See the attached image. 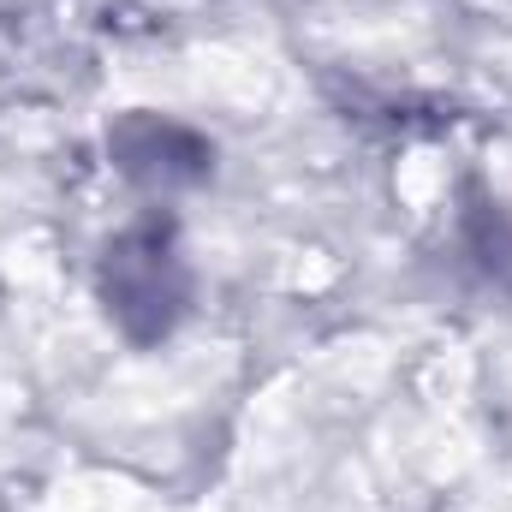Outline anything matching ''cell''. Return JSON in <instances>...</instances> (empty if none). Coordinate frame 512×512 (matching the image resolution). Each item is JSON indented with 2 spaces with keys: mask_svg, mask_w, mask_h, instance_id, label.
I'll return each mask as SVG.
<instances>
[{
  "mask_svg": "<svg viewBox=\"0 0 512 512\" xmlns=\"http://www.w3.org/2000/svg\"><path fill=\"white\" fill-rule=\"evenodd\" d=\"M102 286H108V310L137 340L167 334L179 304H185V268H179V251H173V233L167 227H131L108 251Z\"/></svg>",
  "mask_w": 512,
  "mask_h": 512,
  "instance_id": "cell-1",
  "label": "cell"
},
{
  "mask_svg": "<svg viewBox=\"0 0 512 512\" xmlns=\"http://www.w3.org/2000/svg\"><path fill=\"white\" fill-rule=\"evenodd\" d=\"M120 167L137 173V179H149V185H173V179H197L203 173V143L191 137V131L179 126H155V120H131L120 131Z\"/></svg>",
  "mask_w": 512,
  "mask_h": 512,
  "instance_id": "cell-2",
  "label": "cell"
}]
</instances>
